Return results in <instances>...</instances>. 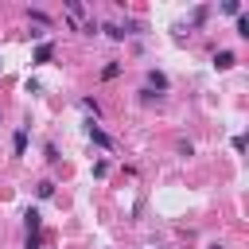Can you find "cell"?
Segmentation results:
<instances>
[{
    "label": "cell",
    "mask_w": 249,
    "mask_h": 249,
    "mask_svg": "<svg viewBox=\"0 0 249 249\" xmlns=\"http://www.w3.org/2000/svg\"><path fill=\"white\" fill-rule=\"evenodd\" d=\"M233 62H237V58H233L230 51H218V54H214V66H218V70H230Z\"/></svg>",
    "instance_id": "1"
},
{
    "label": "cell",
    "mask_w": 249,
    "mask_h": 249,
    "mask_svg": "<svg viewBox=\"0 0 249 249\" xmlns=\"http://www.w3.org/2000/svg\"><path fill=\"white\" fill-rule=\"evenodd\" d=\"M89 140H93V144H101V148H113V140H109V136H105L97 124H89Z\"/></svg>",
    "instance_id": "2"
},
{
    "label": "cell",
    "mask_w": 249,
    "mask_h": 249,
    "mask_svg": "<svg viewBox=\"0 0 249 249\" xmlns=\"http://www.w3.org/2000/svg\"><path fill=\"white\" fill-rule=\"evenodd\" d=\"M12 152H16V156H23V152H27V132H23V128L16 132V140H12Z\"/></svg>",
    "instance_id": "3"
},
{
    "label": "cell",
    "mask_w": 249,
    "mask_h": 249,
    "mask_svg": "<svg viewBox=\"0 0 249 249\" xmlns=\"http://www.w3.org/2000/svg\"><path fill=\"white\" fill-rule=\"evenodd\" d=\"M23 222H27V233H35V230H39V210H27Z\"/></svg>",
    "instance_id": "4"
},
{
    "label": "cell",
    "mask_w": 249,
    "mask_h": 249,
    "mask_svg": "<svg viewBox=\"0 0 249 249\" xmlns=\"http://www.w3.org/2000/svg\"><path fill=\"white\" fill-rule=\"evenodd\" d=\"M47 58H51V43H39L35 47V62H47Z\"/></svg>",
    "instance_id": "5"
},
{
    "label": "cell",
    "mask_w": 249,
    "mask_h": 249,
    "mask_svg": "<svg viewBox=\"0 0 249 249\" xmlns=\"http://www.w3.org/2000/svg\"><path fill=\"white\" fill-rule=\"evenodd\" d=\"M237 35L249 39V16H237Z\"/></svg>",
    "instance_id": "6"
},
{
    "label": "cell",
    "mask_w": 249,
    "mask_h": 249,
    "mask_svg": "<svg viewBox=\"0 0 249 249\" xmlns=\"http://www.w3.org/2000/svg\"><path fill=\"white\" fill-rule=\"evenodd\" d=\"M105 31H109V39H124V35H128V31H124V27H121V23H109V27H105Z\"/></svg>",
    "instance_id": "7"
},
{
    "label": "cell",
    "mask_w": 249,
    "mask_h": 249,
    "mask_svg": "<svg viewBox=\"0 0 249 249\" xmlns=\"http://www.w3.org/2000/svg\"><path fill=\"white\" fill-rule=\"evenodd\" d=\"M148 82H152V86H156V89H167V78H163V74H156V70H152V74H148Z\"/></svg>",
    "instance_id": "8"
},
{
    "label": "cell",
    "mask_w": 249,
    "mask_h": 249,
    "mask_svg": "<svg viewBox=\"0 0 249 249\" xmlns=\"http://www.w3.org/2000/svg\"><path fill=\"white\" fill-rule=\"evenodd\" d=\"M35 191H39V198H51V195H54V183H47V179H43Z\"/></svg>",
    "instance_id": "9"
},
{
    "label": "cell",
    "mask_w": 249,
    "mask_h": 249,
    "mask_svg": "<svg viewBox=\"0 0 249 249\" xmlns=\"http://www.w3.org/2000/svg\"><path fill=\"white\" fill-rule=\"evenodd\" d=\"M117 74H121V62H109V66L101 70V78H117Z\"/></svg>",
    "instance_id": "10"
},
{
    "label": "cell",
    "mask_w": 249,
    "mask_h": 249,
    "mask_svg": "<svg viewBox=\"0 0 249 249\" xmlns=\"http://www.w3.org/2000/svg\"><path fill=\"white\" fill-rule=\"evenodd\" d=\"M23 249H39V237H35V233H27V245H23Z\"/></svg>",
    "instance_id": "11"
},
{
    "label": "cell",
    "mask_w": 249,
    "mask_h": 249,
    "mask_svg": "<svg viewBox=\"0 0 249 249\" xmlns=\"http://www.w3.org/2000/svg\"><path fill=\"white\" fill-rule=\"evenodd\" d=\"M210 249H222V245H210Z\"/></svg>",
    "instance_id": "12"
}]
</instances>
